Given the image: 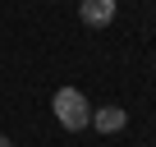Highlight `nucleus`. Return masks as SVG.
<instances>
[{
  "label": "nucleus",
  "mask_w": 156,
  "mask_h": 147,
  "mask_svg": "<svg viewBox=\"0 0 156 147\" xmlns=\"http://www.w3.org/2000/svg\"><path fill=\"white\" fill-rule=\"evenodd\" d=\"M87 124H97V133H119V129L129 124V115H124L119 106H101V110H92Z\"/></svg>",
  "instance_id": "obj_3"
},
{
  "label": "nucleus",
  "mask_w": 156,
  "mask_h": 147,
  "mask_svg": "<svg viewBox=\"0 0 156 147\" xmlns=\"http://www.w3.org/2000/svg\"><path fill=\"white\" fill-rule=\"evenodd\" d=\"M0 147H14V142H9V138H5V133H0Z\"/></svg>",
  "instance_id": "obj_4"
},
{
  "label": "nucleus",
  "mask_w": 156,
  "mask_h": 147,
  "mask_svg": "<svg viewBox=\"0 0 156 147\" xmlns=\"http://www.w3.org/2000/svg\"><path fill=\"white\" fill-rule=\"evenodd\" d=\"M78 19L87 28H106L115 19V0H83V5H78Z\"/></svg>",
  "instance_id": "obj_2"
},
{
  "label": "nucleus",
  "mask_w": 156,
  "mask_h": 147,
  "mask_svg": "<svg viewBox=\"0 0 156 147\" xmlns=\"http://www.w3.org/2000/svg\"><path fill=\"white\" fill-rule=\"evenodd\" d=\"M51 110H55V120H60L69 133L87 129V120H92V106H87V97L78 92V88H60V92L51 97Z\"/></svg>",
  "instance_id": "obj_1"
}]
</instances>
